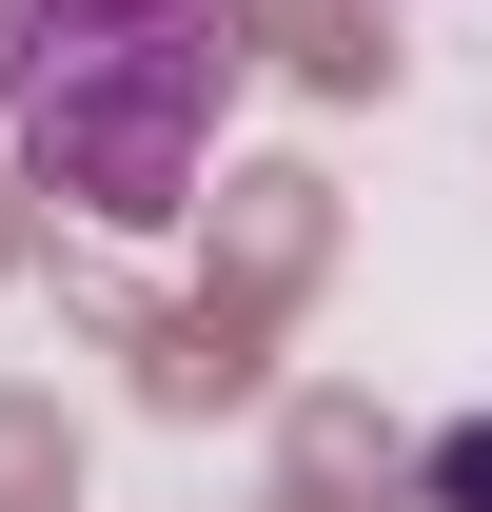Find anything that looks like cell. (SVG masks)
<instances>
[{
    "mask_svg": "<svg viewBox=\"0 0 492 512\" xmlns=\"http://www.w3.org/2000/svg\"><path fill=\"white\" fill-rule=\"evenodd\" d=\"M237 79H256V0H0V158L119 237L197 217Z\"/></svg>",
    "mask_w": 492,
    "mask_h": 512,
    "instance_id": "6da1fadb",
    "label": "cell"
},
{
    "mask_svg": "<svg viewBox=\"0 0 492 512\" xmlns=\"http://www.w3.org/2000/svg\"><path fill=\"white\" fill-rule=\"evenodd\" d=\"M414 512H492V414H453V434L414 453Z\"/></svg>",
    "mask_w": 492,
    "mask_h": 512,
    "instance_id": "7a4b0ae2",
    "label": "cell"
}]
</instances>
